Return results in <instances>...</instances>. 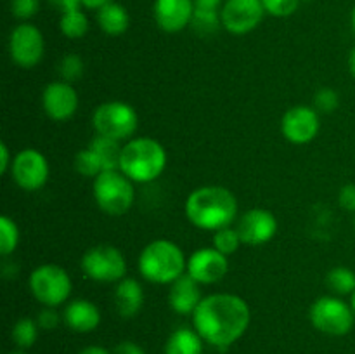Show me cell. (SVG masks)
Listing matches in <instances>:
<instances>
[{
  "label": "cell",
  "instance_id": "cell-1",
  "mask_svg": "<svg viewBox=\"0 0 355 354\" xmlns=\"http://www.w3.org/2000/svg\"><path fill=\"white\" fill-rule=\"evenodd\" d=\"M250 319L248 304L234 294L207 295L193 312L194 330L205 342L218 349H225L241 339L248 330Z\"/></svg>",
  "mask_w": 355,
  "mask_h": 354
},
{
  "label": "cell",
  "instance_id": "cell-2",
  "mask_svg": "<svg viewBox=\"0 0 355 354\" xmlns=\"http://www.w3.org/2000/svg\"><path fill=\"white\" fill-rule=\"evenodd\" d=\"M184 210L194 228L215 233L236 221L238 200L224 186H201L187 196Z\"/></svg>",
  "mask_w": 355,
  "mask_h": 354
},
{
  "label": "cell",
  "instance_id": "cell-3",
  "mask_svg": "<svg viewBox=\"0 0 355 354\" xmlns=\"http://www.w3.org/2000/svg\"><path fill=\"white\" fill-rule=\"evenodd\" d=\"M166 169V149L151 137H132L121 149L120 170L134 184L158 179Z\"/></svg>",
  "mask_w": 355,
  "mask_h": 354
},
{
  "label": "cell",
  "instance_id": "cell-4",
  "mask_svg": "<svg viewBox=\"0 0 355 354\" xmlns=\"http://www.w3.org/2000/svg\"><path fill=\"white\" fill-rule=\"evenodd\" d=\"M187 259L182 248L170 239H155L139 255V273L156 285H172L186 273Z\"/></svg>",
  "mask_w": 355,
  "mask_h": 354
},
{
  "label": "cell",
  "instance_id": "cell-5",
  "mask_svg": "<svg viewBox=\"0 0 355 354\" xmlns=\"http://www.w3.org/2000/svg\"><path fill=\"white\" fill-rule=\"evenodd\" d=\"M97 207L110 215H123L135 201L134 183L121 170L101 172L92 183Z\"/></svg>",
  "mask_w": 355,
  "mask_h": 354
},
{
  "label": "cell",
  "instance_id": "cell-6",
  "mask_svg": "<svg viewBox=\"0 0 355 354\" xmlns=\"http://www.w3.org/2000/svg\"><path fill=\"white\" fill-rule=\"evenodd\" d=\"M92 127L96 134L127 142L137 132L139 115L132 104L123 101H107L99 104L94 111Z\"/></svg>",
  "mask_w": 355,
  "mask_h": 354
},
{
  "label": "cell",
  "instance_id": "cell-7",
  "mask_svg": "<svg viewBox=\"0 0 355 354\" xmlns=\"http://www.w3.org/2000/svg\"><path fill=\"white\" fill-rule=\"evenodd\" d=\"M31 295L45 307H59L69 298L73 283L66 269L55 264H42L30 274Z\"/></svg>",
  "mask_w": 355,
  "mask_h": 354
},
{
  "label": "cell",
  "instance_id": "cell-8",
  "mask_svg": "<svg viewBox=\"0 0 355 354\" xmlns=\"http://www.w3.org/2000/svg\"><path fill=\"white\" fill-rule=\"evenodd\" d=\"M311 323L315 330L331 337L347 335L354 328L355 312L352 305L335 295H324L312 302Z\"/></svg>",
  "mask_w": 355,
  "mask_h": 354
},
{
  "label": "cell",
  "instance_id": "cell-9",
  "mask_svg": "<svg viewBox=\"0 0 355 354\" xmlns=\"http://www.w3.org/2000/svg\"><path fill=\"white\" fill-rule=\"evenodd\" d=\"M80 264L85 276L97 283H118L127 274V260L114 245L90 246Z\"/></svg>",
  "mask_w": 355,
  "mask_h": 354
},
{
  "label": "cell",
  "instance_id": "cell-10",
  "mask_svg": "<svg viewBox=\"0 0 355 354\" xmlns=\"http://www.w3.org/2000/svg\"><path fill=\"white\" fill-rule=\"evenodd\" d=\"M45 52V40L42 31L31 23H21L10 31L9 56L19 68H35Z\"/></svg>",
  "mask_w": 355,
  "mask_h": 354
},
{
  "label": "cell",
  "instance_id": "cell-11",
  "mask_svg": "<svg viewBox=\"0 0 355 354\" xmlns=\"http://www.w3.org/2000/svg\"><path fill=\"white\" fill-rule=\"evenodd\" d=\"M10 174H12L14 183L21 189L38 191L47 184L51 167H49L47 158L38 149L26 148L14 155Z\"/></svg>",
  "mask_w": 355,
  "mask_h": 354
},
{
  "label": "cell",
  "instance_id": "cell-12",
  "mask_svg": "<svg viewBox=\"0 0 355 354\" xmlns=\"http://www.w3.org/2000/svg\"><path fill=\"white\" fill-rule=\"evenodd\" d=\"M266 14L262 0H225L220 9L222 26L232 35H246L262 23Z\"/></svg>",
  "mask_w": 355,
  "mask_h": 354
},
{
  "label": "cell",
  "instance_id": "cell-13",
  "mask_svg": "<svg viewBox=\"0 0 355 354\" xmlns=\"http://www.w3.org/2000/svg\"><path fill=\"white\" fill-rule=\"evenodd\" d=\"M229 260L227 255L218 252L215 246L198 248L187 257L186 273L200 285L218 283L227 274Z\"/></svg>",
  "mask_w": 355,
  "mask_h": 354
},
{
  "label": "cell",
  "instance_id": "cell-14",
  "mask_svg": "<svg viewBox=\"0 0 355 354\" xmlns=\"http://www.w3.org/2000/svg\"><path fill=\"white\" fill-rule=\"evenodd\" d=\"M319 128H321L319 111L304 104L290 108L281 120V132L284 139L293 144H307L314 141L319 134Z\"/></svg>",
  "mask_w": 355,
  "mask_h": 354
},
{
  "label": "cell",
  "instance_id": "cell-15",
  "mask_svg": "<svg viewBox=\"0 0 355 354\" xmlns=\"http://www.w3.org/2000/svg\"><path fill=\"white\" fill-rule=\"evenodd\" d=\"M236 229L241 236L243 245H266L276 236L277 219L272 212L266 208H252L241 215Z\"/></svg>",
  "mask_w": 355,
  "mask_h": 354
},
{
  "label": "cell",
  "instance_id": "cell-16",
  "mask_svg": "<svg viewBox=\"0 0 355 354\" xmlns=\"http://www.w3.org/2000/svg\"><path fill=\"white\" fill-rule=\"evenodd\" d=\"M42 108L51 120L66 121L78 110V94L71 83L55 80L42 92Z\"/></svg>",
  "mask_w": 355,
  "mask_h": 354
},
{
  "label": "cell",
  "instance_id": "cell-17",
  "mask_svg": "<svg viewBox=\"0 0 355 354\" xmlns=\"http://www.w3.org/2000/svg\"><path fill=\"white\" fill-rule=\"evenodd\" d=\"M153 16L163 31L177 33L191 26L194 16V2L193 0H155Z\"/></svg>",
  "mask_w": 355,
  "mask_h": 354
},
{
  "label": "cell",
  "instance_id": "cell-18",
  "mask_svg": "<svg viewBox=\"0 0 355 354\" xmlns=\"http://www.w3.org/2000/svg\"><path fill=\"white\" fill-rule=\"evenodd\" d=\"M62 321L73 332L89 333L99 326L101 311L89 298H75L62 311Z\"/></svg>",
  "mask_w": 355,
  "mask_h": 354
},
{
  "label": "cell",
  "instance_id": "cell-19",
  "mask_svg": "<svg viewBox=\"0 0 355 354\" xmlns=\"http://www.w3.org/2000/svg\"><path fill=\"white\" fill-rule=\"evenodd\" d=\"M201 292L200 283L194 281L187 273L177 278L172 285H170L168 292V302L170 307L177 312V314H193L196 307L201 302Z\"/></svg>",
  "mask_w": 355,
  "mask_h": 354
},
{
  "label": "cell",
  "instance_id": "cell-20",
  "mask_svg": "<svg viewBox=\"0 0 355 354\" xmlns=\"http://www.w3.org/2000/svg\"><path fill=\"white\" fill-rule=\"evenodd\" d=\"M144 304V290L142 285L134 278H127L118 281L114 288V305L121 318H134Z\"/></svg>",
  "mask_w": 355,
  "mask_h": 354
},
{
  "label": "cell",
  "instance_id": "cell-21",
  "mask_svg": "<svg viewBox=\"0 0 355 354\" xmlns=\"http://www.w3.org/2000/svg\"><path fill=\"white\" fill-rule=\"evenodd\" d=\"M97 24L110 37H120L128 30L130 16L127 9L116 2H110L97 10Z\"/></svg>",
  "mask_w": 355,
  "mask_h": 354
},
{
  "label": "cell",
  "instance_id": "cell-22",
  "mask_svg": "<svg viewBox=\"0 0 355 354\" xmlns=\"http://www.w3.org/2000/svg\"><path fill=\"white\" fill-rule=\"evenodd\" d=\"M203 342L200 333L194 328H177L165 344V354H201Z\"/></svg>",
  "mask_w": 355,
  "mask_h": 354
},
{
  "label": "cell",
  "instance_id": "cell-23",
  "mask_svg": "<svg viewBox=\"0 0 355 354\" xmlns=\"http://www.w3.org/2000/svg\"><path fill=\"white\" fill-rule=\"evenodd\" d=\"M89 148L96 153L104 172L106 170H120L121 149H123V144L120 141H114V139L106 137V135L97 134L90 141Z\"/></svg>",
  "mask_w": 355,
  "mask_h": 354
},
{
  "label": "cell",
  "instance_id": "cell-24",
  "mask_svg": "<svg viewBox=\"0 0 355 354\" xmlns=\"http://www.w3.org/2000/svg\"><path fill=\"white\" fill-rule=\"evenodd\" d=\"M59 28H61V33L66 38L78 40V38L85 37L87 31H89V17L85 16L82 9L69 10V12L61 14Z\"/></svg>",
  "mask_w": 355,
  "mask_h": 354
},
{
  "label": "cell",
  "instance_id": "cell-25",
  "mask_svg": "<svg viewBox=\"0 0 355 354\" xmlns=\"http://www.w3.org/2000/svg\"><path fill=\"white\" fill-rule=\"evenodd\" d=\"M326 285L336 295H352L355 292V271L350 267H333L326 274Z\"/></svg>",
  "mask_w": 355,
  "mask_h": 354
},
{
  "label": "cell",
  "instance_id": "cell-26",
  "mask_svg": "<svg viewBox=\"0 0 355 354\" xmlns=\"http://www.w3.org/2000/svg\"><path fill=\"white\" fill-rule=\"evenodd\" d=\"M38 323L31 318H21L12 326V340L19 349H30L38 339Z\"/></svg>",
  "mask_w": 355,
  "mask_h": 354
},
{
  "label": "cell",
  "instance_id": "cell-27",
  "mask_svg": "<svg viewBox=\"0 0 355 354\" xmlns=\"http://www.w3.org/2000/svg\"><path fill=\"white\" fill-rule=\"evenodd\" d=\"M19 243V228L9 215L0 217V253L3 257L10 255Z\"/></svg>",
  "mask_w": 355,
  "mask_h": 354
},
{
  "label": "cell",
  "instance_id": "cell-28",
  "mask_svg": "<svg viewBox=\"0 0 355 354\" xmlns=\"http://www.w3.org/2000/svg\"><path fill=\"white\" fill-rule=\"evenodd\" d=\"M191 26L196 33L200 35H211L218 30V26H222L220 19V10H201L194 9L193 21H191Z\"/></svg>",
  "mask_w": 355,
  "mask_h": 354
},
{
  "label": "cell",
  "instance_id": "cell-29",
  "mask_svg": "<svg viewBox=\"0 0 355 354\" xmlns=\"http://www.w3.org/2000/svg\"><path fill=\"white\" fill-rule=\"evenodd\" d=\"M214 246L222 252L224 255H232L234 252H238L239 245H243L241 236H239L238 229L232 228V226H227V228H222L218 231L214 233Z\"/></svg>",
  "mask_w": 355,
  "mask_h": 354
},
{
  "label": "cell",
  "instance_id": "cell-30",
  "mask_svg": "<svg viewBox=\"0 0 355 354\" xmlns=\"http://www.w3.org/2000/svg\"><path fill=\"white\" fill-rule=\"evenodd\" d=\"M73 165H75V170L80 174V176L92 177V179H96L101 172H104L99 158H97L96 153H94L90 148L80 149V151L76 153L75 163H73Z\"/></svg>",
  "mask_w": 355,
  "mask_h": 354
},
{
  "label": "cell",
  "instance_id": "cell-31",
  "mask_svg": "<svg viewBox=\"0 0 355 354\" xmlns=\"http://www.w3.org/2000/svg\"><path fill=\"white\" fill-rule=\"evenodd\" d=\"M83 69H85V65H83V59L76 54H66L64 58L59 61L58 71L59 76H61L62 82L73 83L83 75Z\"/></svg>",
  "mask_w": 355,
  "mask_h": 354
},
{
  "label": "cell",
  "instance_id": "cell-32",
  "mask_svg": "<svg viewBox=\"0 0 355 354\" xmlns=\"http://www.w3.org/2000/svg\"><path fill=\"white\" fill-rule=\"evenodd\" d=\"M340 106V96L331 87H322L314 96V108L319 113H333Z\"/></svg>",
  "mask_w": 355,
  "mask_h": 354
},
{
  "label": "cell",
  "instance_id": "cell-33",
  "mask_svg": "<svg viewBox=\"0 0 355 354\" xmlns=\"http://www.w3.org/2000/svg\"><path fill=\"white\" fill-rule=\"evenodd\" d=\"M263 9L274 17H288L298 9L300 0H262Z\"/></svg>",
  "mask_w": 355,
  "mask_h": 354
},
{
  "label": "cell",
  "instance_id": "cell-34",
  "mask_svg": "<svg viewBox=\"0 0 355 354\" xmlns=\"http://www.w3.org/2000/svg\"><path fill=\"white\" fill-rule=\"evenodd\" d=\"M40 9V0H10V12L14 17L24 21L35 16Z\"/></svg>",
  "mask_w": 355,
  "mask_h": 354
},
{
  "label": "cell",
  "instance_id": "cell-35",
  "mask_svg": "<svg viewBox=\"0 0 355 354\" xmlns=\"http://www.w3.org/2000/svg\"><path fill=\"white\" fill-rule=\"evenodd\" d=\"M61 319H62V314H59V312L55 311V307H45V305L37 316L38 326L44 330H54L55 326L61 323Z\"/></svg>",
  "mask_w": 355,
  "mask_h": 354
},
{
  "label": "cell",
  "instance_id": "cell-36",
  "mask_svg": "<svg viewBox=\"0 0 355 354\" xmlns=\"http://www.w3.org/2000/svg\"><path fill=\"white\" fill-rule=\"evenodd\" d=\"M338 201L342 208L349 212H355V184H345L338 193Z\"/></svg>",
  "mask_w": 355,
  "mask_h": 354
},
{
  "label": "cell",
  "instance_id": "cell-37",
  "mask_svg": "<svg viewBox=\"0 0 355 354\" xmlns=\"http://www.w3.org/2000/svg\"><path fill=\"white\" fill-rule=\"evenodd\" d=\"M52 7L59 10L61 14L69 12V10H76V9H82V0H49Z\"/></svg>",
  "mask_w": 355,
  "mask_h": 354
},
{
  "label": "cell",
  "instance_id": "cell-38",
  "mask_svg": "<svg viewBox=\"0 0 355 354\" xmlns=\"http://www.w3.org/2000/svg\"><path fill=\"white\" fill-rule=\"evenodd\" d=\"M14 156H10V149L6 142H0V174H7L12 167Z\"/></svg>",
  "mask_w": 355,
  "mask_h": 354
},
{
  "label": "cell",
  "instance_id": "cell-39",
  "mask_svg": "<svg viewBox=\"0 0 355 354\" xmlns=\"http://www.w3.org/2000/svg\"><path fill=\"white\" fill-rule=\"evenodd\" d=\"M113 354H146V353L139 344L130 342V340H125V342H120L116 347H114Z\"/></svg>",
  "mask_w": 355,
  "mask_h": 354
},
{
  "label": "cell",
  "instance_id": "cell-40",
  "mask_svg": "<svg viewBox=\"0 0 355 354\" xmlns=\"http://www.w3.org/2000/svg\"><path fill=\"white\" fill-rule=\"evenodd\" d=\"M194 9L201 10H220L225 0H193Z\"/></svg>",
  "mask_w": 355,
  "mask_h": 354
},
{
  "label": "cell",
  "instance_id": "cell-41",
  "mask_svg": "<svg viewBox=\"0 0 355 354\" xmlns=\"http://www.w3.org/2000/svg\"><path fill=\"white\" fill-rule=\"evenodd\" d=\"M113 2V0H82V6L85 7V9H96L99 10L101 7H104L106 3Z\"/></svg>",
  "mask_w": 355,
  "mask_h": 354
},
{
  "label": "cell",
  "instance_id": "cell-42",
  "mask_svg": "<svg viewBox=\"0 0 355 354\" xmlns=\"http://www.w3.org/2000/svg\"><path fill=\"white\" fill-rule=\"evenodd\" d=\"M78 354H110V351L104 349V347L101 346H89L85 347V349L80 351Z\"/></svg>",
  "mask_w": 355,
  "mask_h": 354
},
{
  "label": "cell",
  "instance_id": "cell-43",
  "mask_svg": "<svg viewBox=\"0 0 355 354\" xmlns=\"http://www.w3.org/2000/svg\"><path fill=\"white\" fill-rule=\"evenodd\" d=\"M347 65H349V71H350V75H352L354 78H355V47L352 49V51H350L349 59H347Z\"/></svg>",
  "mask_w": 355,
  "mask_h": 354
},
{
  "label": "cell",
  "instance_id": "cell-44",
  "mask_svg": "<svg viewBox=\"0 0 355 354\" xmlns=\"http://www.w3.org/2000/svg\"><path fill=\"white\" fill-rule=\"evenodd\" d=\"M350 305H352V309H354V312H355V292L352 295H350Z\"/></svg>",
  "mask_w": 355,
  "mask_h": 354
},
{
  "label": "cell",
  "instance_id": "cell-45",
  "mask_svg": "<svg viewBox=\"0 0 355 354\" xmlns=\"http://www.w3.org/2000/svg\"><path fill=\"white\" fill-rule=\"evenodd\" d=\"M352 30H354V33H355V6H354V9H352Z\"/></svg>",
  "mask_w": 355,
  "mask_h": 354
},
{
  "label": "cell",
  "instance_id": "cell-46",
  "mask_svg": "<svg viewBox=\"0 0 355 354\" xmlns=\"http://www.w3.org/2000/svg\"><path fill=\"white\" fill-rule=\"evenodd\" d=\"M9 354H28V353H24V351L21 349V351H12V353H9Z\"/></svg>",
  "mask_w": 355,
  "mask_h": 354
},
{
  "label": "cell",
  "instance_id": "cell-47",
  "mask_svg": "<svg viewBox=\"0 0 355 354\" xmlns=\"http://www.w3.org/2000/svg\"><path fill=\"white\" fill-rule=\"evenodd\" d=\"M354 229H355V219H354Z\"/></svg>",
  "mask_w": 355,
  "mask_h": 354
}]
</instances>
